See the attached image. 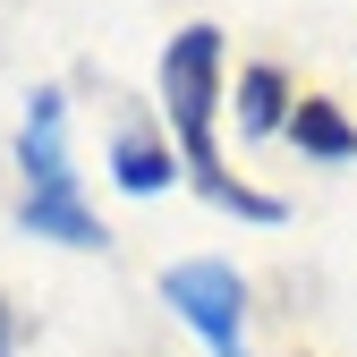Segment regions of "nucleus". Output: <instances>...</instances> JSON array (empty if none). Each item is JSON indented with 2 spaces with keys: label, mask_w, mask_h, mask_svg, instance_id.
Here are the masks:
<instances>
[{
  "label": "nucleus",
  "mask_w": 357,
  "mask_h": 357,
  "mask_svg": "<svg viewBox=\"0 0 357 357\" xmlns=\"http://www.w3.org/2000/svg\"><path fill=\"white\" fill-rule=\"evenodd\" d=\"M162 102H170V128H178V153H188L196 170V188L213 204H230L247 221H281L273 196H255L238 188L230 170H221L213 153V102H221V26H188V34H170V52H162Z\"/></svg>",
  "instance_id": "1"
},
{
  "label": "nucleus",
  "mask_w": 357,
  "mask_h": 357,
  "mask_svg": "<svg viewBox=\"0 0 357 357\" xmlns=\"http://www.w3.org/2000/svg\"><path fill=\"white\" fill-rule=\"evenodd\" d=\"M17 170H26V230L60 238V247H102V221L77 204V170L60 145V94H34L26 137H17Z\"/></svg>",
  "instance_id": "2"
},
{
  "label": "nucleus",
  "mask_w": 357,
  "mask_h": 357,
  "mask_svg": "<svg viewBox=\"0 0 357 357\" xmlns=\"http://www.w3.org/2000/svg\"><path fill=\"white\" fill-rule=\"evenodd\" d=\"M162 298H170L178 315L204 332V349H213V357H247V349H238L247 281L230 273V264H213V255H196V264H170V273H162Z\"/></svg>",
  "instance_id": "3"
},
{
  "label": "nucleus",
  "mask_w": 357,
  "mask_h": 357,
  "mask_svg": "<svg viewBox=\"0 0 357 357\" xmlns=\"http://www.w3.org/2000/svg\"><path fill=\"white\" fill-rule=\"evenodd\" d=\"M289 128H298V145H306V153H324V162H349V153H357V128H349V119H340L324 94H306Z\"/></svg>",
  "instance_id": "4"
},
{
  "label": "nucleus",
  "mask_w": 357,
  "mask_h": 357,
  "mask_svg": "<svg viewBox=\"0 0 357 357\" xmlns=\"http://www.w3.org/2000/svg\"><path fill=\"white\" fill-rule=\"evenodd\" d=\"M119 188H128V196L170 188V145H162V137H145V128H137V137H119Z\"/></svg>",
  "instance_id": "5"
},
{
  "label": "nucleus",
  "mask_w": 357,
  "mask_h": 357,
  "mask_svg": "<svg viewBox=\"0 0 357 357\" xmlns=\"http://www.w3.org/2000/svg\"><path fill=\"white\" fill-rule=\"evenodd\" d=\"M281 102H289V85H281V68H264V60H255V68L238 77V119H247V137H264V128L281 119Z\"/></svg>",
  "instance_id": "6"
},
{
  "label": "nucleus",
  "mask_w": 357,
  "mask_h": 357,
  "mask_svg": "<svg viewBox=\"0 0 357 357\" xmlns=\"http://www.w3.org/2000/svg\"><path fill=\"white\" fill-rule=\"evenodd\" d=\"M0 357H17V324H9V306H0Z\"/></svg>",
  "instance_id": "7"
}]
</instances>
